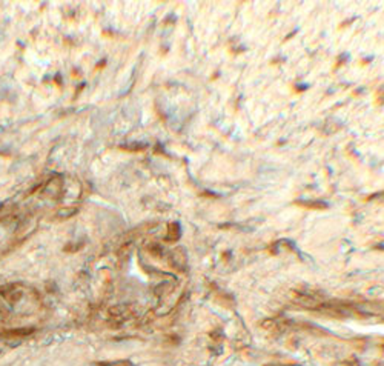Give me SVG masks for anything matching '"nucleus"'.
<instances>
[{"mask_svg":"<svg viewBox=\"0 0 384 366\" xmlns=\"http://www.w3.org/2000/svg\"><path fill=\"white\" fill-rule=\"evenodd\" d=\"M100 366H133L129 362H113V363H100Z\"/></svg>","mask_w":384,"mask_h":366,"instance_id":"f257e3e1","label":"nucleus"},{"mask_svg":"<svg viewBox=\"0 0 384 366\" xmlns=\"http://www.w3.org/2000/svg\"><path fill=\"white\" fill-rule=\"evenodd\" d=\"M271 366H288V365H271Z\"/></svg>","mask_w":384,"mask_h":366,"instance_id":"f03ea898","label":"nucleus"}]
</instances>
